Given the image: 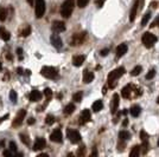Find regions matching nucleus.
<instances>
[{"instance_id":"obj_3","label":"nucleus","mask_w":159,"mask_h":157,"mask_svg":"<svg viewBox=\"0 0 159 157\" xmlns=\"http://www.w3.org/2000/svg\"><path fill=\"white\" fill-rule=\"evenodd\" d=\"M41 75L45 78H49V79H56L58 77L57 70L52 66H43L41 70Z\"/></svg>"},{"instance_id":"obj_42","label":"nucleus","mask_w":159,"mask_h":157,"mask_svg":"<svg viewBox=\"0 0 159 157\" xmlns=\"http://www.w3.org/2000/svg\"><path fill=\"white\" fill-rule=\"evenodd\" d=\"M154 26H158L159 27V17H157L156 20L152 22V25H151V27H154Z\"/></svg>"},{"instance_id":"obj_27","label":"nucleus","mask_w":159,"mask_h":157,"mask_svg":"<svg viewBox=\"0 0 159 157\" xmlns=\"http://www.w3.org/2000/svg\"><path fill=\"white\" fill-rule=\"evenodd\" d=\"M19 137L21 139V142L25 144V145H30V139H29V136L27 135H25V133H20Z\"/></svg>"},{"instance_id":"obj_13","label":"nucleus","mask_w":159,"mask_h":157,"mask_svg":"<svg viewBox=\"0 0 159 157\" xmlns=\"http://www.w3.org/2000/svg\"><path fill=\"white\" fill-rule=\"evenodd\" d=\"M50 40H51V44H52L56 49H61V47H62V45H63L62 39H61V37H59L57 33H53V34L51 36V38H50Z\"/></svg>"},{"instance_id":"obj_41","label":"nucleus","mask_w":159,"mask_h":157,"mask_svg":"<svg viewBox=\"0 0 159 157\" xmlns=\"http://www.w3.org/2000/svg\"><path fill=\"white\" fill-rule=\"evenodd\" d=\"M10 150H12L13 152L17 151V144H15L14 142H10Z\"/></svg>"},{"instance_id":"obj_37","label":"nucleus","mask_w":159,"mask_h":157,"mask_svg":"<svg viewBox=\"0 0 159 157\" xmlns=\"http://www.w3.org/2000/svg\"><path fill=\"white\" fill-rule=\"evenodd\" d=\"M154 75H156V70L154 69H152V70H150V71H148V73L146 75V79H152V78L154 77Z\"/></svg>"},{"instance_id":"obj_24","label":"nucleus","mask_w":159,"mask_h":157,"mask_svg":"<svg viewBox=\"0 0 159 157\" xmlns=\"http://www.w3.org/2000/svg\"><path fill=\"white\" fill-rule=\"evenodd\" d=\"M119 138H120L121 141H128L131 138V133L125 131V130H122V131L119 132Z\"/></svg>"},{"instance_id":"obj_51","label":"nucleus","mask_w":159,"mask_h":157,"mask_svg":"<svg viewBox=\"0 0 159 157\" xmlns=\"http://www.w3.org/2000/svg\"><path fill=\"white\" fill-rule=\"evenodd\" d=\"M151 6H152V7H157V3H152V4H151Z\"/></svg>"},{"instance_id":"obj_11","label":"nucleus","mask_w":159,"mask_h":157,"mask_svg":"<svg viewBox=\"0 0 159 157\" xmlns=\"http://www.w3.org/2000/svg\"><path fill=\"white\" fill-rule=\"evenodd\" d=\"M119 103H120V97H119L118 93H114V95H113V98H112V106H110V112H112L113 115L118 111Z\"/></svg>"},{"instance_id":"obj_12","label":"nucleus","mask_w":159,"mask_h":157,"mask_svg":"<svg viewBox=\"0 0 159 157\" xmlns=\"http://www.w3.org/2000/svg\"><path fill=\"white\" fill-rule=\"evenodd\" d=\"M52 30L55 31L56 33H61V32H64L65 31V24L63 21L56 20L53 21V25H52Z\"/></svg>"},{"instance_id":"obj_31","label":"nucleus","mask_w":159,"mask_h":157,"mask_svg":"<svg viewBox=\"0 0 159 157\" xmlns=\"http://www.w3.org/2000/svg\"><path fill=\"white\" fill-rule=\"evenodd\" d=\"M82 97H83V93H82L81 91H78V92L74 93V96H73V99H74L75 102H81Z\"/></svg>"},{"instance_id":"obj_6","label":"nucleus","mask_w":159,"mask_h":157,"mask_svg":"<svg viewBox=\"0 0 159 157\" xmlns=\"http://www.w3.org/2000/svg\"><path fill=\"white\" fill-rule=\"evenodd\" d=\"M45 13V0H36V17L39 19Z\"/></svg>"},{"instance_id":"obj_40","label":"nucleus","mask_w":159,"mask_h":157,"mask_svg":"<svg viewBox=\"0 0 159 157\" xmlns=\"http://www.w3.org/2000/svg\"><path fill=\"white\" fill-rule=\"evenodd\" d=\"M84 152H86V146H84V145H82V146H81V149H78V150H77V155H78V156H83V155H84Z\"/></svg>"},{"instance_id":"obj_25","label":"nucleus","mask_w":159,"mask_h":157,"mask_svg":"<svg viewBox=\"0 0 159 157\" xmlns=\"http://www.w3.org/2000/svg\"><path fill=\"white\" fill-rule=\"evenodd\" d=\"M140 149H141L140 145H134V146L132 148V151L130 152V156H131V157H137V156H139Z\"/></svg>"},{"instance_id":"obj_29","label":"nucleus","mask_w":159,"mask_h":157,"mask_svg":"<svg viewBox=\"0 0 159 157\" xmlns=\"http://www.w3.org/2000/svg\"><path fill=\"white\" fill-rule=\"evenodd\" d=\"M10 99H11L12 103H17L18 96H17V92H15L14 90H11V92H10Z\"/></svg>"},{"instance_id":"obj_46","label":"nucleus","mask_w":159,"mask_h":157,"mask_svg":"<svg viewBox=\"0 0 159 157\" xmlns=\"http://www.w3.org/2000/svg\"><path fill=\"white\" fill-rule=\"evenodd\" d=\"M35 118H33V117H31V118H29V121H27V124L29 125H31V124H35Z\"/></svg>"},{"instance_id":"obj_7","label":"nucleus","mask_w":159,"mask_h":157,"mask_svg":"<svg viewBox=\"0 0 159 157\" xmlns=\"http://www.w3.org/2000/svg\"><path fill=\"white\" fill-rule=\"evenodd\" d=\"M90 118H92V113H90V111H89L88 109H86V110H83V111H82L81 116H80L78 123H80V125H84L87 122L90 121Z\"/></svg>"},{"instance_id":"obj_52","label":"nucleus","mask_w":159,"mask_h":157,"mask_svg":"<svg viewBox=\"0 0 159 157\" xmlns=\"http://www.w3.org/2000/svg\"><path fill=\"white\" fill-rule=\"evenodd\" d=\"M1 70H3V64L0 63V72H1Z\"/></svg>"},{"instance_id":"obj_20","label":"nucleus","mask_w":159,"mask_h":157,"mask_svg":"<svg viewBox=\"0 0 159 157\" xmlns=\"http://www.w3.org/2000/svg\"><path fill=\"white\" fill-rule=\"evenodd\" d=\"M0 38H1L3 40H5V42H9L10 38H11V34L6 28L0 27Z\"/></svg>"},{"instance_id":"obj_5","label":"nucleus","mask_w":159,"mask_h":157,"mask_svg":"<svg viewBox=\"0 0 159 157\" xmlns=\"http://www.w3.org/2000/svg\"><path fill=\"white\" fill-rule=\"evenodd\" d=\"M67 137L73 144H77L81 141V135L78 133V131L74 129H68L67 130Z\"/></svg>"},{"instance_id":"obj_17","label":"nucleus","mask_w":159,"mask_h":157,"mask_svg":"<svg viewBox=\"0 0 159 157\" xmlns=\"http://www.w3.org/2000/svg\"><path fill=\"white\" fill-rule=\"evenodd\" d=\"M136 88V86H133L132 84H128L127 86H125V88L122 89L121 91V95L124 98H131V93H132V90Z\"/></svg>"},{"instance_id":"obj_34","label":"nucleus","mask_w":159,"mask_h":157,"mask_svg":"<svg viewBox=\"0 0 159 157\" xmlns=\"http://www.w3.org/2000/svg\"><path fill=\"white\" fill-rule=\"evenodd\" d=\"M45 123H46V124H49V125L53 124V123H55V117H53L52 115H47V116H46V118H45Z\"/></svg>"},{"instance_id":"obj_26","label":"nucleus","mask_w":159,"mask_h":157,"mask_svg":"<svg viewBox=\"0 0 159 157\" xmlns=\"http://www.w3.org/2000/svg\"><path fill=\"white\" fill-rule=\"evenodd\" d=\"M74 110H75V105L73 103H70L68 104L65 108H64V115H71L74 112Z\"/></svg>"},{"instance_id":"obj_4","label":"nucleus","mask_w":159,"mask_h":157,"mask_svg":"<svg viewBox=\"0 0 159 157\" xmlns=\"http://www.w3.org/2000/svg\"><path fill=\"white\" fill-rule=\"evenodd\" d=\"M141 42H142V44H144L145 47L151 49L154 45V43L157 42V38H156L154 34H152L151 32H145L141 37Z\"/></svg>"},{"instance_id":"obj_49","label":"nucleus","mask_w":159,"mask_h":157,"mask_svg":"<svg viewBox=\"0 0 159 157\" xmlns=\"http://www.w3.org/2000/svg\"><path fill=\"white\" fill-rule=\"evenodd\" d=\"M18 73L19 75H23V69L21 67H18Z\"/></svg>"},{"instance_id":"obj_21","label":"nucleus","mask_w":159,"mask_h":157,"mask_svg":"<svg viewBox=\"0 0 159 157\" xmlns=\"http://www.w3.org/2000/svg\"><path fill=\"white\" fill-rule=\"evenodd\" d=\"M84 60H86V56H75L74 58H73V64L75 65V66H81L83 63H84Z\"/></svg>"},{"instance_id":"obj_16","label":"nucleus","mask_w":159,"mask_h":157,"mask_svg":"<svg viewBox=\"0 0 159 157\" xmlns=\"http://www.w3.org/2000/svg\"><path fill=\"white\" fill-rule=\"evenodd\" d=\"M127 50H128V47H127V44H120L116 47V58H121L124 54L127 52Z\"/></svg>"},{"instance_id":"obj_23","label":"nucleus","mask_w":159,"mask_h":157,"mask_svg":"<svg viewBox=\"0 0 159 157\" xmlns=\"http://www.w3.org/2000/svg\"><path fill=\"white\" fill-rule=\"evenodd\" d=\"M102 108H103V103H102V100H100V99L96 100V102H94V103H93V106H92V109L94 110L95 112L101 111Z\"/></svg>"},{"instance_id":"obj_48","label":"nucleus","mask_w":159,"mask_h":157,"mask_svg":"<svg viewBox=\"0 0 159 157\" xmlns=\"http://www.w3.org/2000/svg\"><path fill=\"white\" fill-rule=\"evenodd\" d=\"M127 124H128V121H127V118H126V119L124 121V123H122V125H124V127H126V125H127Z\"/></svg>"},{"instance_id":"obj_15","label":"nucleus","mask_w":159,"mask_h":157,"mask_svg":"<svg viewBox=\"0 0 159 157\" xmlns=\"http://www.w3.org/2000/svg\"><path fill=\"white\" fill-rule=\"evenodd\" d=\"M139 12V1L136 0L133 4V7H132V11H131V15H130V20L131 21H134L137 18V13Z\"/></svg>"},{"instance_id":"obj_2","label":"nucleus","mask_w":159,"mask_h":157,"mask_svg":"<svg viewBox=\"0 0 159 157\" xmlns=\"http://www.w3.org/2000/svg\"><path fill=\"white\" fill-rule=\"evenodd\" d=\"M74 6H75V0H64V3L62 4V7H61L62 17L69 18L74 11Z\"/></svg>"},{"instance_id":"obj_10","label":"nucleus","mask_w":159,"mask_h":157,"mask_svg":"<svg viewBox=\"0 0 159 157\" xmlns=\"http://www.w3.org/2000/svg\"><path fill=\"white\" fill-rule=\"evenodd\" d=\"M50 139L55 143H62L63 142V136H62V131L59 129L53 130L52 133L50 135Z\"/></svg>"},{"instance_id":"obj_33","label":"nucleus","mask_w":159,"mask_h":157,"mask_svg":"<svg viewBox=\"0 0 159 157\" xmlns=\"http://www.w3.org/2000/svg\"><path fill=\"white\" fill-rule=\"evenodd\" d=\"M6 15H7L6 10H5V9H3V7H0V20H1V21L6 20V18H7Z\"/></svg>"},{"instance_id":"obj_30","label":"nucleus","mask_w":159,"mask_h":157,"mask_svg":"<svg viewBox=\"0 0 159 157\" xmlns=\"http://www.w3.org/2000/svg\"><path fill=\"white\" fill-rule=\"evenodd\" d=\"M150 18H151V13H146L144 17H142V19H141V26H146V24L148 22Z\"/></svg>"},{"instance_id":"obj_19","label":"nucleus","mask_w":159,"mask_h":157,"mask_svg":"<svg viewBox=\"0 0 159 157\" xmlns=\"http://www.w3.org/2000/svg\"><path fill=\"white\" fill-rule=\"evenodd\" d=\"M41 98H42V93L38 90L31 91V93H30V100L31 102H38V100H41Z\"/></svg>"},{"instance_id":"obj_8","label":"nucleus","mask_w":159,"mask_h":157,"mask_svg":"<svg viewBox=\"0 0 159 157\" xmlns=\"http://www.w3.org/2000/svg\"><path fill=\"white\" fill-rule=\"evenodd\" d=\"M25 116H26V110L21 109L20 111L17 113V116H15V118L13 121V127H19V125L23 123V119L25 118Z\"/></svg>"},{"instance_id":"obj_28","label":"nucleus","mask_w":159,"mask_h":157,"mask_svg":"<svg viewBox=\"0 0 159 157\" xmlns=\"http://www.w3.org/2000/svg\"><path fill=\"white\" fill-rule=\"evenodd\" d=\"M141 71H142V67H141L140 65H138V66H136V67L132 70L131 75H132V76H139V75L141 73Z\"/></svg>"},{"instance_id":"obj_54","label":"nucleus","mask_w":159,"mask_h":157,"mask_svg":"<svg viewBox=\"0 0 159 157\" xmlns=\"http://www.w3.org/2000/svg\"><path fill=\"white\" fill-rule=\"evenodd\" d=\"M157 103H158V104H159V97H158V99H157Z\"/></svg>"},{"instance_id":"obj_47","label":"nucleus","mask_w":159,"mask_h":157,"mask_svg":"<svg viewBox=\"0 0 159 157\" xmlns=\"http://www.w3.org/2000/svg\"><path fill=\"white\" fill-rule=\"evenodd\" d=\"M17 53H18V56H19V59H21V54H23V50H21V49H18V50H17Z\"/></svg>"},{"instance_id":"obj_39","label":"nucleus","mask_w":159,"mask_h":157,"mask_svg":"<svg viewBox=\"0 0 159 157\" xmlns=\"http://www.w3.org/2000/svg\"><path fill=\"white\" fill-rule=\"evenodd\" d=\"M118 148H119V150H120V151H122L124 148H125V141H121V139H120V142H119L118 145H116V149H118Z\"/></svg>"},{"instance_id":"obj_45","label":"nucleus","mask_w":159,"mask_h":157,"mask_svg":"<svg viewBox=\"0 0 159 157\" xmlns=\"http://www.w3.org/2000/svg\"><path fill=\"white\" fill-rule=\"evenodd\" d=\"M105 1H106V0H98V7H102L103 6V4H105Z\"/></svg>"},{"instance_id":"obj_18","label":"nucleus","mask_w":159,"mask_h":157,"mask_svg":"<svg viewBox=\"0 0 159 157\" xmlns=\"http://www.w3.org/2000/svg\"><path fill=\"white\" fill-rule=\"evenodd\" d=\"M94 80V73L90 72L89 70H84L83 71V82L86 84H89Z\"/></svg>"},{"instance_id":"obj_36","label":"nucleus","mask_w":159,"mask_h":157,"mask_svg":"<svg viewBox=\"0 0 159 157\" xmlns=\"http://www.w3.org/2000/svg\"><path fill=\"white\" fill-rule=\"evenodd\" d=\"M44 96L46 97L47 102H49V100L51 99V97H52V91H51L50 89H45V90H44Z\"/></svg>"},{"instance_id":"obj_35","label":"nucleus","mask_w":159,"mask_h":157,"mask_svg":"<svg viewBox=\"0 0 159 157\" xmlns=\"http://www.w3.org/2000/svg\"><path fill=\"white\" fill-rule=\"evenodd\" d=\"M88 1L89 0H77V6L80 9H84L87 6V4H88Z\"/></svg>"},{"instance_id":"obj_43","label":"nucleus","mask_w":159,"mask_h":157,"mask_svg":"<svg viewBox=\"0 0 159 157\" xmlns=\"http://www.w3.org/2000/svg\"><path fill=\"white\" fill-rule=\"evenodd\" d=\"M12 155H13V151H12V150H5V151H4V156L11 157Z\"/></svg>"},{"instance_id":"obj_53","label":"nucleus","mask_w":159,"mask_h":157,"mask_svg":"<svg viewBox=\"0 0 159 157\" xmlns=\"http://www.w3.org/2000/svg\"><path fill=\"white\" fill-rule=\"evenodd\" d=\"M42 156H47V154H41L39 155V157H42Z\"/></svg>"},{"instance_id":"obj_22","label":"nucleus","mask_w":159,"mask_h":157,"mask_svg":"<svg viewBox=\"0 0 159 157\" xmlns=\"http://www.w3.org/2000/svg\"><path fill=\"white\" fill-rule=\"evenodd\" d=\"M130 112H131V115L133 116V117H138L139 115H140V112H141V108L139 106V105H133L132 108H131V110H130Z\"/></svg>"},{"instance_id":"obj_50","label":"nucleus","mask_w":159,"mask_h":157,"mask_svg":"<svg viewBox=\"0 0 159 157\" xmlns=\"http://www.w3.org/2000/svg\"><path fill=\"white\" fill-rule=\"evenodd\" d=\"M33 1H35V0H27V3H29L30 5H32V4H33Z\"/></svg>"},{"instance_id":"obj_32","label":"nucleus","mask_w":159,"mask_h":157,"mask_svg":"<svg viewBox=\"0 0 159 157\" xmlns=\"http://www.w3.org/2000/svg\"><path fill=\"white\" fill-rule=\"evenodd\" d=\"M30 33H31V27H30V26H26V27L20 32V36H21V37H27Z\"/></svg>"},{"instance_id":"obj_38","label":"nucleus","mask_w":159,"mask_h":157,"mask_svg":"<svg viewBox=\"0 0 159 157\" xmlns=\"http://www.w3.org/2000/svg\"><path fill=\"white\" fill-rule=\"evenodd\" d=\"M147 133L144 131V130H141L140 131V138H141V141H142V142H147Z\"/></svg>"},{"instance_id":"obj_1","label":"nucleus","mask_w":159,"mask_h":157,"mask_svg":"<svg viewBox=\"0 0 159 157\" xmlns=\"http://www.w3.org/2000/svg\"><path fill=\"white\" fill-rule=\"evenodd\" d=\"M124 73H125V67L120 66V67H118V69L113 70V71L108 75L107 82H108V85L110 86V88H114V86H115V82H116Z\"/></svg>"},{"instance_id":"obj_44","label":"nucleus","mask_w":159,"mask_h":157,"mask_svg":"<svg viewBox=\"0 0 159 157\" xmlns=\"http://www.w3.org/2000/svg\"><path fill=\"white\" fill-rule=\"evenodd\" d=\"M108 52H109V50H108V49H103V50H101L100 54H101V56L105 57V56H107V53H108Z\"/></svg>"},{"instance_id":"obj_14","label":"nucleus","mask_w":159,"mask_h":157,"mask_svg":"<svg viewBox=\"0 0 159 157\" xmlns=\"http://www.w3.org/2000/svg\"><path fill=\"white\" fill-rule=\"evenodd\" d=\"M46 145V142H45V139L44 138H37L35 141V143H33V150H42V149H44Z\"/></svg>"},{"instance_id":"obj_55","label":"nucleus","mask_w":159,"mask_h":157,"mask_svg":"<svg viewBox=\"0 0 159 157\" xmlns=\"http://www.w3.org/2000/svg\"><path fill=\"white\" fill-rule=\"evenodd\" d=\"M157 144H158V146H159V139H158V143H157Z\"/></svg>"},{"instance_id":"obj_9","label":"nucleus","mask_w":159,"mask_h":157,"mask_svg":"<svg viewBox=\"0 0 159 157\" xmlns=\"http://www.w3.org/2000/svg\"><path fill=\"white\" fill-rule=\"evenodd\" d=\"M86 38V32H81V33H75L73 39H71V45L75 46V45H81Z\"/></svg>"}]
</instances>
